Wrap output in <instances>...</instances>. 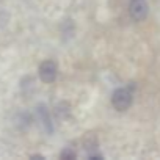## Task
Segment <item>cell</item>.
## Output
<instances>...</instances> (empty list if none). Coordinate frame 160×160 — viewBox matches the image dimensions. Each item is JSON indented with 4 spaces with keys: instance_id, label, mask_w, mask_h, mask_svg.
<instances>
[{
    "instance_id": "cell-1",
    "label": "cell",
    "mask_w": 160,
    "mask_h": 160,
    "mask_svg": "<svg viewBox=\"0 0 160 160\" xmlns=\"http://www.w3.org/2000/svg\"><path fill=\"white\" fill-rule=\"evenodd\" d=\"M112 104L118 112H124L132 104V93L129 88H119L112 96Z\"/></svg>"
},
{
    "instance_id": "cell-2",
    "label": "cell",
    "mask_w": 160,
    "mask_h": 160,
    "mask_svg": "<svg viewBox=\"0 0 160 160\" xmlns=\"http://www.w3.org/2000/svg\"><path fill=\"white\" fill-rule=\"evenodd\" d=\"M129 13H130V18L133 21H141L146 18L148 14V5L144 0H132L130 2V7H129Z\"/></svg>"
},
{
    "instance_id": "cell-3",
    "label": "cell",
    "mask_w": 160,
    "mask_h": 160,
    "mask_svg": "<svg viewBox=\"0 0 160 160\" xmlns=\"http://www.w3.org/2000/svg\"><path fill=\"white\" fill-rule=\"evenodd\" d=\"M39 77L46 83L53 82L55 77H57V64L53 61H44L39 66Z\"/></svg>"
},
{
    "instance_id": "cell-4",
    "label": "cell",
    "mask_w": 160,
    "mask_h": 160,
    "mask_svg": "<svg viewBox=\"0 0 160 160\" xmlns=\"http://www.w3.org/2000/svg\"><path fill=\"white\" fill-rule=\"evenodd\" d=\"M61 158H66V160H74L75 158V152L71 151V149H66L61 152Z\"/></svg>"
}]
</instances>
